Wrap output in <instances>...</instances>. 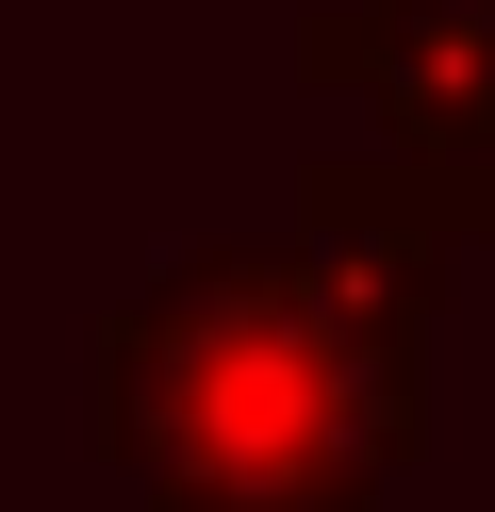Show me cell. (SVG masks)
Returning <instances> with one entry per match:
<instances>
[{
	"mask_svg": "<svg viewBox=\"0 0 495 512\" xmlns=\"http://www.w3.org/2000/svg\"><path fill=\"white\" fill-rule=\"evenodd\" d=\"M462 215L396 149L297 166V232H215L99 314L132 512H363L429 446V281Z\"/></svg>",
	"mask_w": 495,
	"mask_h": 512,
	"instance_id": "obj_1",
	"label": "cell"
},
{
	"mask_svg": "<svg viewBox=\"0 0 495 512\" xmlns=\"http://www.w3.org/2000/svg\"><path fill=\"white\" fill-rule=\"evenodd\" d=\"M297 83L363 100V133L462 232H495V0H330L297 17Z\"/></svg>",
	"mask_w": 495,
	"mask_h": 512,
	"instance_id": "obj_2",
	"label": "cell"
}]
</instances>
